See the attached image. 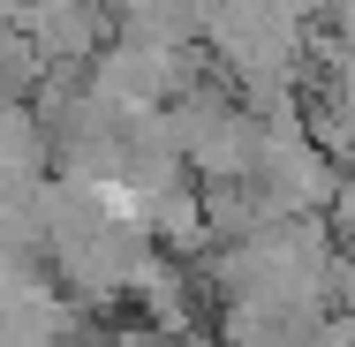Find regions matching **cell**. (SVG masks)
I'll list each match as a JSON object with an SVG mask.
<instances>
[{"label": "cell", "mask_w": 355, "mask_h": 347, "mask_svg": "<svg viewBox=\"0 0 355 347\" xmlns=\"http://www.w3.org/2000/svg\"><path fill=\"white\" fill-rule=\"evenodd\" d=\"M325 211H333V234L355 249V174H340V181H333V204H325Z\"/></svg>", "instance_id": "1"}]
</instances>
